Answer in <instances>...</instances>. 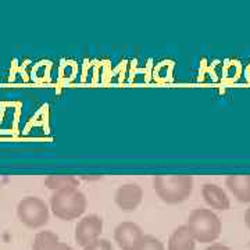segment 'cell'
Here are the masks:
<instances>
[{
    "mask_svg": "<svg viewBox=\"0 0 250 250\" xmlns=\"http://www.w3.org/2000/svg\"><path fill=\"white\" fill-rule=\"evenodd\" d=\"M153 189L161 202L167 205H178L189 199L193 190L192 175H156Z\"/></svg>",
    "mask_w": 250,
    "mask_h": 250,
    "instance_id": "1",
    "label": "cell"
},
{
    "mask_svg": "<svg viewBox=\"0 0 250 250\" xmlns=\"http://www.w3.org/2000/svg\"><path fill=\"white\" fill-rule=\"evenodd\" d=\"M49 205L54 217L62 221H72L86 211L88 200L80 189H65L53 192Z\"/></svg>",
    "mask_w": 250,
    "mask_h": 250,
    "instance_id": "2",
    "label": "cell"
},
{
    "mask_svg": "<svg viewBox=\"0 0 250 250\" xmlns=\"http://www.w3.org/2000/svg\"><path fill=\"white\" fill-rule=\"evenodd\" d=\"M187 225L195 241L200 243L215 242L223 231L220 217L210 208H195L188 217Z\"/></svg>",
    "mask_w": 250,
    "mask_h": 250,
    "instance_id": "3",
    "label": "cell"
},
{
    "mask_svg": "<svg viewBox=\"0 0 250 250\" xmlns=\"http://www.w3.org/2000/svg\"><path fill=\"white\" fill-rule=\"evenodd\" d=\"M49 206L41 197L28 196L18 202L17 217L29 229H39L49 221Z\"/></svg>",
    "mask_w": 250,
    "mask_h": 250,
    "instance_id": "4",
    "label": "cell"
},
{
    "mask_svg": "<svg viewBox=\"0 0 250 250\" xmlns=\"http://www.w3.org/2000/svg\"><path fill=\"white\" fill-rule=\"evenodd\" d=\"M103 232V220L98 214H89L82 217L75 227V242L85 248L92 242L100 239Z\"/></svg>",
    "mask_w": 250,
    "mask_h": 250,
    "instance_id": "5",
    "label": "cell"
},
{
    "mask_svg": "<svg viewBox=\"0 0 250 250\" xmlns=\"http://www.w3.org/2000/svg\"><path fill=\"white\" fill-rule=\"evenodd\" d=\"M145 233L136 223L124 221L120 223L114 229V241L123 250H136L143 239Z\"/></svg>",
    "mask_w": 250,
    "mask_h": 250,
    "instance_id": "6",
    "label": "cell"
},
{
    "mask_svg": "<svg viewBox=\"0 0 250 250\" xmlns=\"http://www.w3.org/2000/svg\"><path fill=\"white\" fill-rule=\"evenodd\" d=\"M142 199L143 189L134 182L121 185L117 189L116 195H114V202H116L117 207L126 213L135 211L142 203Z\"/></svg>",
    "mask_w": 250,
    "mask_h": 250,
    "instance_id": "7",
    "label": "cell"
},
{
    "mask_svg": "<svg viewBox=\"0 0 250 250\" xmlns=\"http://www.w3.org/2000/svg\"><path fill=\"white\" fill-rule=\"evenodd\" d=\"M202 196L207 206H210L215 210L225 211V210H229L231 207V200L227 195V192L215 184H205L202 187Z\"/></svg>",
    "mask_w": 250,
    "mask_h": 250,
    "instance_id": "8",
    "label": "cell"
},
{
    "mask_svg": "<svg viewBox=\"0 0 250 250\" xmlns=\"http://www.w3.org/2000/svg\"><path fill=\"white\" fill-rule=\"evenodd\" d=\"M225 187L241 203H250V175H229Z\"/></svg>",
    "mask_w": 250,
    "mask_h": 250,
    "instance_id": "9",
    "label": "cell"
},
{
    "mask_svg": "<svg viewBox=\"0 0 250 250\" xmlns=\"http://www.w3.org/2000/svg\"><path fill=\"white\" fill-rule=\"evenodd\" d=\"M195 248L196 241L187 224L175 228L170 235L167 250H195Z\"/></svg>",
    "mask_w": 250,
    "mask_h": 250,
    "instance_id": "10",
    "label": "cell"
},
{
    "mask_svg": "<svg viewBox=\"0 0 250 250\" xmlns=\"http://www.w3.org/2000/svg\"><path fill=\"white\" fill-rule=\"evenodd\" d=\"M32 250H74L67 243L60 242L59 235L52 231H41L35 235Z\"/></svg>",
    "mask_w": 250,
    "mask_h": 250,
    "instance_id": "11",
    "label": "cell"
},
{
    "mask_svg": "<svg viewBox=\"0 0 250 250\" xmlns=\"http://www.w3.org/2000/svg\"><path fill=\"white\" fill-rule=\"evenodd\" d=\"M80 181L74 175H49L45 178V187L53 192L65 189H78Z\"/></svg>",
    "mask_w": 250,
    "mask_h": 250,
    "instance_id": "12",
    "label": "cell"
},
{
    "mask_svg": "<svg viewBox=\"0 0 250 250\" xmlns=\"http://www.w3.org/2000/svg\"><path fill=\"white\" fill-rule=\"evenodd\" d=\"M136 250H166V246L159 238L153 235H145Z\"/></svg>",
    "mask_w": 250,
    "mask_h": 250,
    "instance_id": "13",
    "label": "cell"
},
{
    "mask_svg": "<svg viewBox=\"0 0 250 250\" xmlns=\"http://www.w3.org/2000/svg\"><path fill=\"white\" fill-rule=\"evenodd\" d=\"M82 250H113V246L107 239H98V241L92 242L88 246H85Z\"/></svg>",
    "mask_w": 250,
    "mask_h": 250,
    "instance_id": "14",
    "label": "cell"
},
{
    "mask_svg": "<svg viewBox=\"0 0 250 250\" xmlns=\"http://www.w3.org/2000/svg\"><path fill=\"white\" fill-rule=\"evenodd\" d=\"M205 250H232L231 248L225 246L223 243H211L208 248H206Z\"/></svg>",
    "mask_w": 250,
    "mask_h": 250,
    "instance_id": "15",
    "label": "cell"
},
{
    "mask_svg": "<svg viewBox=\"0 0 250 250\" xmlns=\"http://www.w3.org/2000/svg\"><path fill=\"white\" fill-rule=\"evenodd\" d=\"M245 224L250 229V206L249 208H246V211H245Z\"/></svg>",
    "mask_w": 250,
    "mask_h": 250,
    "instance_id": "16",
    "label": "cell"
},
{
    "mask_svg": "<svg viewBox=\"0 0 250 250\" xmlns=\"http://www.w3.org/2000/svg\"><path fill=\"white\" fill-rule=\"evenodd\" d=\"M102 177L98 175V177H82V179H86V181H92V179H100Z\"/></svg>",
    "mask_w": 250,
    "mask_h": 250,
    "instance_id": "17",
    "label": "cell"
},
{
    "mask_svg": "<svg viewBox=\"0 0 250 250\" xmlns=\"http://www.w3.org/2000/svg\"><path fill=\"white\" fill-rule=\"evenodd\" d=\"M249 245H250V243H249Z\"/></svg>",
    "mask_w": 250,
    "mask_h": 250,
    "instance_id": "18",
    "label": "cell"
}]
</instances>
